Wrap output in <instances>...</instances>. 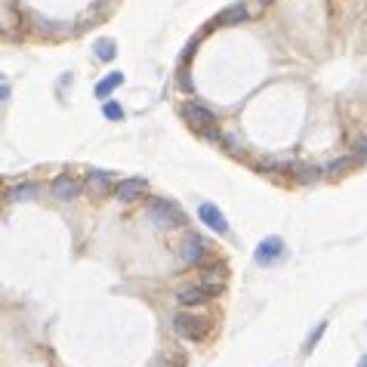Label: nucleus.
Listing matches in <instances>:
<instances>
[{
	"instance_id": "6e6552de",
	"label": "nucleus",
	"mask_w": 367,
	"mask_h": 367,
	"mask_svg": "<svg viewBox=\"0 0 367 367\" xmlns=\"http://www.w3.org/2000/svg\"><path fill=\"white\" fill-rule=\"evenodd\" d=\"M145 192H149V182L139 179V176H130V179H121L112 194L118 201H136V198H142Z\"/></svg>"
},
{
	"instance_id": "412c9836",
	"label": "nucleus",
	"mask_w": 367,
	"mask_h": 367,
	"mask_svg": "<svg viewBox=\"0 0 367 367\" xmlns=\"http://www.w3.org/2000/svg\"><path fill=\"white\" fill-rule=\"evenodd\" d=\"M198 44H201V38H194V40H192V44H188V47H186V53H182V59H188V56H192V53H194V47H198Z\"/></svg>"
},
{
	"instance_id": "6ab92c4d",
	"label": "nucleus",
	"mask_w": 367,
	"mask_h": 367,
	"mask_svg": "<svg viewBox=\"0 0 367 367\" xmlns=\"http://www.w3.org/2000/svg\"><path fill=\"white\" fill-rule=\"evenodd\" d=\"M102 114H105L108 121H124V108H121L118 102H105V108H102Z\"/></svg>"
},
{
	"instance_id": "2eb2a0df",
	"label": "nucleus",
	"mask_w": 367,
	"mask_h": 367,
	"mask_svg": "<svg viewBox=\"0 0 367 367\" xmlns=\"http://www.w3.org/2000/svg\"><path fill=\"white\" fill-rule=\"evenodd\" d=\"M318 173H321L318 167H303V164H293V176H296L299 182H312Z\"/></svg>"
},
{
	"instance_id": "ddd939ff",
	"label": "nucleus",
	"mask_w": 367,
	"mask_h": 367,
	"mask_svg": "<svg viewBox=\"0 0 367 367\" xmlns=\"http://www.w3.org/2000/svg\"><path fill=\"white\" fill-rule=\"evenodd\" d=\"M34 194H38V186H34V182H22V186L10 188L7 198H10V201H31Z\"/></svg>"
},
{
	"instance_id": "4468645a",
	"label": "nucleus",
	"mask_w": 367,
	"mask_h": 367,
	"mask_svg": "<svg viewBox=\"0 0 367 367\" xmlns=\"http://www.w3.org/2000/svg\"><path fill=\"white\" fill-rule=\"evenodd\" d=\"M114 50H118V47H114V40H108V38L96 40V56H99L102 62H112V59H114Z\"/></svg>"
},
{
	"instance_id": "a211bd4d",
	"label": "nucleus",
	"mask_w": 367,
	"mask_h": 367,
	"mask_svg": "<svg viewBox=\"0 0 367 367\" xmlns=\"http://www.w3.org/2000/svg\"><path fill=\"white\" fill-rule=\"evenodd\" d=\"M352 157H355V161H364V157H367V136H358L352 142Z\"/></svg>"
},
{
	"instance_id": "5701e85b",
	"label": "nucleus",
	"mask_w": 367,
	"mask_h": 367,
	"mask_svg": "<svg viewBox=\"0 0 367 367\" xmlns=\"http://www.w3.org/2000/svg\"><path fill=\"white\" fill-rule=\"evenodd\" d=\"M260 3H272V0H260Z\"/></svg>"
},
{
	"instance_id": "423d86ee",
	"label": "nucleus",
	"mask_w": 367,
	"mask_h": 367,
	"mask_svg": "<svg viewBox=\"0 0 367 367\" xmlns=\"http://www.w3.org/2000/svg\"><path fill=\"white\" fill-rule=\"evenodd\" d=\"M204 253H207L204 238H198V235H186V238H182V244H179V260L186 262V266H198V262L204 260Z\"/></svg>"
},
{
	"instance_id": "0eeeda50",
	"label": "nucleus",
	"mask_w": 367,
	"mask_h": 367,
	"mask_svg": "<svg viewBox=\"0 0 367 367\" xmlns=\"http://www.w3.org/2000/svg\"><path fill=\"white\" fill-rule=\"evenodd\" d=\"M50 194H53L56 201H71V198H77V194H81V179H75V176H68V173L56 176V179H53V186H50Z\"/></svg>"
},
{
	"instance_id": "dca6fc26",
	"label": "nucleus",
	"mask_w": 367,
	"mask_h": 367,
	"mask_svg": "<svg viewBox=\"0 0 367 367\" xmlns=\"http://www.w3.org/2000/svg\"><path fill=\"white\" fill-rule=\"evenodd\" d=\"M324 330H327V321H321L315 330H312V333H309V340H305V346H303V352H312V349H315V342L324 336Z\"/></svg>"
},
{
	"instance_id": "4be33fe9",
	"label": "nucleus",
	"mask_w": 367,
	"mask_h": 367,
	"mask_svg": "<svg viewBox=\"0 0 367 367\" xmlns=\"http://www.w3.org/2000/svg\"><path fill=\"white\" fill-rule=\"evenodd\" d=\"M358 367H367V355H364V358H361V361H358Z\"/></svg>"
},
{
	"instance_id": "1a4fd4ad",
	"label": "nucleus",
	"mask_w": 367,
	"mask_h": 367,
	"mask_svg": "<svg viewBox=\"0 0 367 367\" xmlns=\"http://www.w3.org/2000/svg\"><path fill=\"white\" fill-rule=\"evenodd\" d=\"M198 216L204 219V223L210 225L216 235H229V223H225V213L219 210L216 204H201V207H198Z\"/></svg>"
},
{
	"instance_id": "f3484780",
	"label": "nucleus",
	"mask_w": 367,
	"mask_h": 367,
	"mask_svg": "<svg viewBox=\"0 0 367 367\" xmlns=\"http://www.w3.org/2000/svg\"><path fill=\"white\" fill-rule=\"evenodd\" d=\"M355 164V157H340V161H333V164H327V173L330 176H340L342 170H349Z\"/></svg>"
},
{
	"instance_id": "aec40b11",
	"label": "nucleus",
	"mask_w": 367,
	"mask_h": 367,
	"mask_svg": "<svg viewBox=\"0 0 367 367\" xmlns=\"http://www.w3.org/2000/svg\"><path fill=\"white\" fill-rule=\"evenodd\" d=\"M179 87H182V90H192V81H188V71H179Z\"/></svg>"
},
{
	"instance_id": "f03ea898",
	"label": "nucleus",
	"mask_w": 367,
	"mask_h": 367,
	"mask_svg": "<svg viewBox=\"0 0 367 367\" xmlns=\"http://www.w3.org/2000/svg\"><path fill=\"white\" fill-rule=\"evenodd\" d=\"M145 216L151 219L155 225H161V229H176V225H182L186 223V216H182V210L173 204V201H167V198H155V201H149V207H145Z\"/></svg>"
},
{
	"instance_id": "7ed1b4c3",
	"label": "nucleus",
	"mask_w": 367,
	"mask_h": 367,
	"mask_svg": "<svg viewBox=\"0 0 367 367\" xmlns=\"http://www.w3.org/2000/svg\"><path fill=\"white\" fill-rule=\"evenodd\" d=\"M219 293V287L207 284V281H201V284H192V287H182L179 293H176V299H179V305H201L207 303V299H213Z\"/></svg>"
},
{
	"instance_id": "f8f14e48",
	"label": "nucleus",
	"mask_w": 367,
	"mask_h": 367,
	"mask_svg": "<svg viewBox=\"0 0 367 367\" xmlns=\"http://www.w3.org/2000/svg\"><path fill=\"white\" fill-rule=\"evenodd\" d=\"M121 84H124V75H121V71H112L108 77H102V81L96 84V99H108V96H112Z\"/></svg>"
},
{
	"instance_id": "9d476101",
	"label": "nucleus",
	"mask_w": 367,
	"mask_h": 367,
	"mask_svg": "<svg viewBox=\"0 0 367 367\" xmlns=\"http://www.w3.org/2000/svg\"><path fill=\"white\" fill-rule=\"evenodd\" d=\"M114 186H118V182H114V173H108V170H93V173L87 176V188L93 198L114 192Z\"/></svg>"
},
{
	"instance_id": "9b49d317",
	"label": "nucleus",
	"mask_w": 367,
	"mask_h": 367,
	"mask_svg": "<svg viewBox=\"0 0 367 367\" xmlns=\"http://www.w3.org/2000/svg\"><path fill=\"white\" fill-rule=\"evenodd\" d=\"M247 16H250L247 7H244V3H235V7H225L223 13H219L216 19L210 22V25H213V28H216V25H223V28H225V25H241V22H247Z\"/></svg>"
},
{
	"instance_id": "39448f33",
	"label": "nucleus",
	"mask_w": 367,
	"mask_h": 367,
	"mask_svg": "<svg viewBox=\"0 0 367 367\" xmlns=\"http://www.w3.org/2000/svg\"><path fill=\"white\" fill-rule=\"evenodd\" d=\"M281 256H284V241H281L278 235L272 238H262L260 247L253 250V260L260 262V266H272V262H278Z\"/></svg>"
},
{
	"instance_id": "20e7f679",
	"label": "nucleus",
	"mask_w": 367,
	"mask_h": 367,
	"mask_svg": "<svg viewBox=\"0 0 367 367\" xmlns=\"http://www.w3.org/2000/svg\"><path fill=\"white\" fill-rule=\"evenodd\" d=\"M182 118L192 127H198V130H210V127L216 124V114L207 105H201V102H186V105H182Z\"/></svg>"
},
{
	"instance_id": "f257e3e1",
	"label": "nucleus",
	"mask_w": 367,
	"mask_h": 367,
	"mask_svg": "<svg viewBox=\"0 0 367 367\" xmlns=\"http://www.w3.org/2000/svg\"><path fill=\"white\" fill-rule=\"evenodd\" d=\"M210 327H213V318H207V315H192V312H179V315L173 318V330L182 336V340H192V342L207 340Z\"/></svg>"
}]
</instances>
